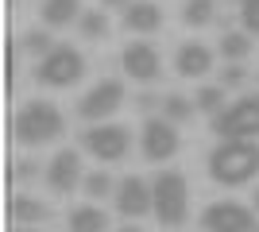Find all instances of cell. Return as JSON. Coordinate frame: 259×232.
<instances>
[{
    "label": "cell",
    "instance_id": "cell-1",
    "mask_svg": "<svg viewBox=\"0 0 259 232\" xmlns=\"http://www.w3.org/2000/svg\"><path fill=\"white\" fill-rule=\"evenodd\" d=\"M255 174H259L255 140H221L209 151V178L217 186H248Z\"/></svg>",
    "mask_w": 259,
    "mask_h": 232
},
{
    "label": "cell",
    "instance_id": "cell-2",
    "mask_svg": "<svg viewBox=\"0 0 259 232\" xmlns=\"http://www.w3.org/2000/svg\"><path fill=\"white\" fill-rule=\"evenodd\" d=\"M62 132H66V116L54 101H27L12 120V135L23 147H43L51 140H58Z\"/></svg>",
    "mask_w": 259,
    "mask_h": 232
},
{
    "label": "cell",
    "instance_id": "cell-3",
    "mask_svg": "<svg viewBox=\"0 0 259 232\" xmlns=\"http://www.w3.org/2000/svg\"><path fill=\"white\" fill-rule=\"evenodd\" d=\"M151 194H155V221L166 228L190 221V182L182 170H159L151 178Z\"/></svg>",
    "mask_w": 259,
    "mask_h": 232
},
{
    "label": "cell",
    "instance_id": "cell-4",
    "mask_svg": "<svg viewBox=\"0 0 259 232\" xmlns=\"http://www.w3.org/2000/svg\"><path fill=\"white\" fill-rule=\"evenodd\" d=\"M85 77V58L77 55L74 47H54L39 58V66H35V81L47 89H70L77 85Z\"/></svg>",
    "mask_w": 259,
    "mask_h": 232
},
{
    "label": "cell",
    "instance_id": "cell-5",
    "mask_svg": "<svg viewBox=\"0 0 259 232\" xmlns=\"http://www.w3.org/2000/svg\"><path fill=\"white\" fill-rule=\"evenodd\" d=\"M213 132L221 140H259V93L232 101L221 116H213Z\"/></svg>",
    "mask_w": 259,
    "mask_h": 232
},
{
    "label": "cell",
    "instance_id": "cell-6",
    "mask_svg": "<svg viewBox=\"0 0 259 232\" xmlns=\"http://www.w3.org/2000/svg\"><path fill=\"white\" fill-rule=\"evenodd\" d=\"M81 147H85L97 163H120V159L132 151V132L124 124L101 120V124H93V128L81 132Z\"/></svg>",
    "mask_w": 259,
    "mask_h": 232
},
{
    "label": "cell",
    "instance_id": "cell-7",
    "mask_svg": "<svg viewBox=\"0 0 259 232\" xmlns=\"http://www.w3.org/2000/svg\"><path fill=\"white\" fill-rule=\"evenodd\" d=\"M182 147V135H178V124L166 120V116H147L140 128V151L147 163H166L174 159Z\"/></svg>",
    "mask_w": 259,
    "mask_h": 232
},
{
    "label": "cell",
    "instance_id": "cell-8",
    "mask_svg": "<svg viewBox=\"0 0 259 232\" xmlns=\"http://www.w3.org/2000/svg\"><path fill=\"white\" fill-rule=\"evenodd\" d=\"M120 105H124V81H120V77H105V81H97L85 97L77 101V116L101 124V120H108Z\"/></svg>",
    "mask_w": 259,
    "mask_h": 232
},
{
    "label": "cell",
    "instance_id": "cell-9",
    "mask_svg": "<svg viewBox=\"0 0 259 232\" xmlns=\"http://www.w3.org/2000/svg\"><path fill=\"white\" fill-rule=\"evenodd\" d=\"M201 228L205 232H251L255 228V209L240 205V201H213L201 213Z\"/></svg>",
    "mask_w": 259,
    "mask_h": 232
},
{
    "label": "cell",
    "instance_id": "cell-10",
    "mask_svg": "<svg viewBox=\"0 0 259 232\" xmlns=\"http://www.w3.org/2000/svg\"><path fill=\"white\" fill-rule=\"evenodd\" d=\"M120 66H124V74H128L132 81L151 85V81H159V74H162V58L147 39H136V43H128L120 51Z\"/></svg>",
    "mask_w": 259,
    "mask_h": 232
},
{
    "label": "cell",
    "instance_id": "cell-11",
    "mask_svg": "<svg viewBox=\"0 0 259 232\" xmlns=\"http://www.w3.org/2000/svg\"><path fill=\"white\" fill-rule=\"evenodd\" d=\"M81 178H85V170H81V151L77 147H62L43 170V182L51 194H70V190H77Z\"/></svg>",
    "mask_w": 259,
    "mask_h": 232
},
{
    "label": "cell",
    "instance_id": "cell-12",
    "mask_svg": "<svg viewBox=\"0 0 259 232\" xmlns=\"http://www.w3.org/2000/svg\"><path fill=\"white\" fill-rule=\"evenodd\" d=\"M116 209L124 213V217H132V221H140V217H147V213H155V194H151V182H143L140 174H128L116 182Z\"/></svg>",
    "mask_w": 259,
    "mask_h": 232
},
{
    "label": "cell",
    "instance_id": "cell-13",
    "mask_svg": "<svg viewBox=\"0 0 259 232\" xmlns=\"http://www.w3.org/2000/svg\"><path fill=\"white\" fill-rule=\"evenodd\" d=\"M174 70L182 77H205L213 70V51L205 43H182L174 51Z\"/></svg>",
    "mask_w": 259,
    "mask_h": 232
},
{
    "label": "cell",
    "instance_id": "cell-14",
    "mask_svg": "<svg viewBox=\"0 0 259 232\" xmlns=\"http://www.w3.org/2000/svg\"><path fill=\"white\" fill-rule=\"evenodd\" d=\"M124 27L132 35H155L162 27V8L155 0H136L132 8H124Z\"/></svg>",
    "mask_w": 259,
    "mask_h": 232
},
{
    "label": "cell",
    "instance_id": "cell-15",
    "mask_svg": "<svg viewBox=\"0 0 259 232\" xmlns=\"http://www.w3.org/2000/svg\"><path fill=\"white\" fill-rule=\"evenodd\" d=\"M66 224H70V232H108V213L97 205H74Z\"/></svg>",
    "mask_w": 259,
    "mask_h": 232
},
{
    "label": "cell",
    "instance_id": "cell-16",
    "mask_svg": "<svg viewBox=\"0 0 259 232\" xmlns=\"http://www.w3.org/2000/svg\"><path fill=\"white\" fill-rule=\"evenodd\" d=\"M77 16H81V0H43V8H39V20L47 27H66Z\"/></svg>",
    "mask_w": 259,
    "mask_h": 232
},
{
    "label": "cell",
    "instance_id": "cell-17",
    "mask_svg": "<svg viewBox=\"0 0 259 232\" xmlns=\"http://www.w3.org/2000/svg\"><path fill=\"white\" fill-rule=\"evenodd\" d=\"M12 221L16 224H39V221H47V205L35 201L31 194H16L12 198Z\"/></svg>",
    "mask_w": 259,
    "mask_h": 232
},
{
    "label": "cell",
    "instance_id": "cell-18",
    "mask_svg": "<svg viewBox=\"0 0 259 232\" xmlns=\"http://www.w3.org/2000/svg\"><path fill=\"white\" fill-rule=\"evenodd\" d=\"M217 51L225 55V62H244V58L251 55V35L240 27V31H225L221 35V43H217Z\"/></svg>",
    "mask_w": 259,
    "mask_h": 232
},
{
    "label": "cell",
    "instance_id": "cell-19",
    "mask_svg": "<svg viewBox=\"0 0 259 232\" xmlns=\"http://www.w3.org/2000/svg\"><path fill=\"white\" fill-rule=\"evenodd\" d=\"M77 31H81V39H89V43H101V39H108V12L85 8L81 16H77Z\"/></svg>",
    "mask_w": 259,
    "mask_h": 232
},
{
    "label": "cell",
    "instance_id": "cell-20",
    "mask_svg": "<svg viewBox=\"0 0 259 232\" xmlns=\"http://www.w3.org/2000/svg\"><path fill=\"white\" fill-rule=\"evenodd\" d=\"M217 20V0H186L182 4V23L186 27H209Z\"/></svg>",
    "mask_w": 259,
    "mask_h": 232
},
{
    "label": "cell",
    "instance_id": "cell-21",
    "mask_svg": "<svg viewBox=\"0 0 259 232\" xmlns=\"http://www.w3.org/2000/svg\"><path fill=\"white\" fill-rule=\"evenodd\" d=\"M194 112H197L194 97H182V93H166V97H162V116H166V120L186 124V120H194Z\"/></svg>",
    "mask_w": 259,
    "mask_h": 232
},
{
    "label": "cell",
    "instance_id": "cell-22",
    "mask_svg": "<svg viewBox=\"0 0 259 232\" xmlns=\"http://www.w3.org/2000/svg\"><path fill=\"white\" fill-rule=\"evenodd\" d=\"M194 105H197V112H205V116H221V112L228 109L225 105V85H201L194 93Z\"/></svg>",
    "mask_w": 259,
    "mask_h": 232
},
{
    "label": "cell",
    "instance_id": "cell-23",
    "mask_svg": "<svg viewBox=\"0 0 259 232\" xmlns=\"http://www.w3.org/2000/svg\"><path fill=\"white\" fill-rule=\"evenodd\" d=\"M81 190H85L93 201H101V198H108V194H116V182H112L108 170H93V174L81 178Z\"/></svg>",
    "mask_w": 259,
    "mask_h": 232
},
{
    "label": "cell",
    "instance_id": "cell-24",
    "mask_svg": "<svg viewBox=\"0 0 259 232\" xmlns=\"http://www.w3.org/2000/svg\"><path fill=\"white\" fill-rule=\"evenodd\" d=\"M23 51H31V55H39V58H43L47 51H54V39L43 31V27H35V31H27V35H23Z\"/></svg>",
    "mask_w": 259,
    "mask_h": 232
},
{
    "label": "cell",
    "instance_id": "cell-25",
    "mask_svg": "<svg viewBox=\"0 0 259 232\" xmlns=\"http://www.w3.org/2000/svg\"><path fill=\"white\" fill-rule=\"evenodd\" d=\"M240 27L248 35H259V0H244L240 4Z\"/></svg>",
    "mask_w": 259,
    "mask_h": 232
},
{
    "label": "cell",
    "instance_id": "cell-26",
    "mask_svg": "<svg viewBox=\"0 0 259 232\" xmlns=\"http://www.w3.org/2000/svg\"><path fill=\"white\" fill-rule=\"evenodd\" d=\"M244 81H248V74H244L240 62H228V66L221 70V85H225V89H240Z\"/></svg>",
    "mask_w": 259,
    "mask_h": 232
},
{
    "label": "cell",
    "instance_id": "cell-27",
    "mask_svg": "<svg viewBox=\"0 0 259 232\" xmlns=\"http://www.w3.org/2000/svg\"><path fill=\"white\" fill-rule=\"evenodd\" d=\"M140 109H143V112L162 109V97H155V93H140Z\"/></svg>",
    "mask_w": 259,
    "mask_h": 232
},
{
    "label": "cell",
    "instance_id": "cell-28",
    "mask_svg": "<svg viewBox=\"0 0 259 232\" xmlns=\"http://www.w3.org/2000/svg\"><path fill=\"white\" fill-rule=\"evenodd\" d=\"M31 174H35V163H31V159L16 166V178H20V182H27V178H31Z\"/></svg>",
    "mask_w": 259,
    "mask_h": 232
},
{
    "label": "cell",
    "instance_id": "cell-29",
    "mask_svg": "<svg viewBox=\"0 0 259 232\" xmlns=\"http://www.w3.org/2000/svg\"><path fill=\"white\" fill-rule=\"evenodd\" d=\"M101 4H105V8H132L136 0H101Z\"/></svg>",
    "mask_w": 259,
    "mask_h": 232
},
{
    "label": "cell",
    "instance_id": "cell-30",
    "mask_svg": "<svg viewBox=\"0 0 259 232\" xmlns=\"http://www.w3.org/2000/svg\"><path fill=\"white\" fill-rule=\"evenodd\" d=\"M116 232H143V228H140V224H120Z\"/></svg>",
    "mask_w": 259,
    "mask_h": 232
},
{
    "label": "cell",
    "instance_id": "cell-31",
    "mask_svg": "<svg viewBox=\"0 0 259 232\" xmlns=\"http://www.w3.org/2000/svg\"><path fill=\"white\" fill-rule=\"evenodd\" d=\"M251 205H255V213H259V190H255V201H251Z\"/></svg>",
    "mask_w": 259,
    "mask_h": 232
},
{
    "label": "cell",
    "instance_id": "cell-32",
    "mask_svg": "<svg viewBox=\"0 0 259 232\" xmlns=\"http://www.w3.org/2000/svg\"><path fill=\"white\" fill-rule=\"evenodd\" d=\"M16 232H31V228H16Z\"/></svg>",
    "mask_w": 259,
    "mask_h": 232
},
{
    "label": "cell",
    "instance_id": "cell-33",
    "mask_svg": "<svg viewBox=\"0 0 259 232\" xmlns=\"http://www.w3.org/2000/svg\"><path fill=\"white\" fill-rule=\"evenodd\" d=\"M251 232H259V224H255V228H251Z\"/></svg>",
    "mask_w": 259,
    "mask_h": 232
},
{
    "label": "cell",
    "instance_id": "cell-34",
    "mask_svg": "<svg viewBox=\"0 0 259 232\" xmlns=\"http://www.w3.org/2000/svg\"><path fill=\"white\" fill-rule=\"evenodd\" d=\"M236 4H244V0H236Z\"/></svg>",
    "mask_w": 259,
    "mask_h": 232
},
{
    "label": "cell",
    "instance_id": "cell-35",
    "mask_svg": "<svg viewBox=\"0 0 259 232\" xmlns=\"http://www.w3.org/2000/svg\"><path fill=\"white\" fill-rule=\"evenodd\" d=\"M170 232H174V228H170Z\"/></svg>",
    "mask_w": 259,
    "mask_h": 232
}]
</instances>
